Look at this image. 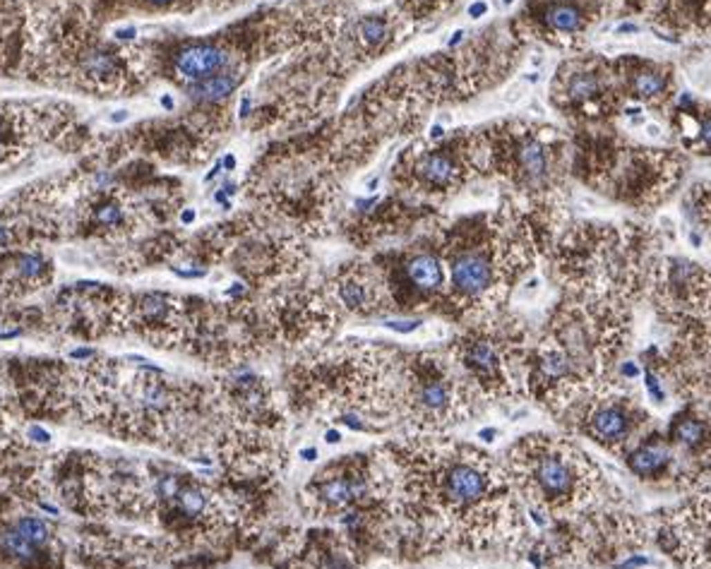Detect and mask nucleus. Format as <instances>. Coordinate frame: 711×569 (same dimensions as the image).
<instances>
[{
  "mask_svg": "<svg viewBox=\"0 0 711 569\" xmlns=\"http://www.w3.org/2000/svg\"><path fill=\"white\" fill-rule=\"evenodd\" d=\"M380 450L395 473L399 555L514 550L531 536L505 466L488 452L433 435Z\"/></svg>",
  "mask_w": 711,
  "mask_h": 569,
  "instance_id": "1",
  "label": "nucleus"
},
{
  "mask_svg": "<svg viewBox=\"0 0 711 569\" xmlns=\"http://www.w3.org/2000/svg\"><path fill=\"white\" fill-rule=\"evenodd\" d=\"M514 492L533 517L569 523L596 514L608 497V483L596 461L565 437L533 432L502 456Z\"/></svg>",
  "mask_w": 711,
  "mask_h": 569,
  "instance_id": "2",
  "label": "nucleus"
},
{
  "mask_svg": "<svg viewBox=\"0 0 711 569\" xmlns=\"http://www.w3.org/2000/svg\"><path fill=\"white\" fill-rule=\"evenodd\" d=\"M556 418L569 432L596 442L620 459L656 430L639 396L613 377L572 399Z\"/></svg>",
  "mask_w": 711,
  "mask_h": 569,
  "instance_id": "3",
  "label": "nucleus"
},
{
  "mask_svg": "<svg viewBox=\"0 0 711 569\" xmlns=\"http://www.w3.org/2000/svg\"><path fill=\"white\" fill-rule=\"evenodd\" d=\"M457 363L481 406L517 399L527 392L529 358L502 336L478 334L464 339L457 349Z\"/></svg>",
  "mask_w": 711,
  "mask_h": 569,
  "instance_id": "4",
  "label": "nucleus"
},
{
  "mask_svg": "<svg viewBox=\"0 0 711 569\" xmlns=\"http://www.w3.org/2000/svg\"><path fill=\"white\" fill-rule=\"evenodd\" d=\"M656 541L683 567L711 569V497L665 510L656 521Z\"/></svg>",
  "mask_w": 711,
  "mask_h": 569,
  "instance_id": "5",
  "label": "nucleus"
},
{
  "mask_svg": "<svg viewBox=\"0 0 711 569\" xmlns=\"http://www.w3.org/2000/svg\"><path fill=\"white\" fill-rule=\"evenodd\" d=\"M517 260L509 250L491 248L488 243L462 248L450 255V286L462 303H488L517 271Z\"/></svg>",
  "mask_w": 711,
  "mask_h": 569,
  "instance_id": "6",
  "label": "nucleus"
},
{
  "mask_svg": "<svg viewBox=\"0 0 711 569\" xmlns=\"http://www.w3.org/2000/svg\"><path fill=\"white\" fill-rule=\"evenodd\" d=\"M625 464L642 483L652 485H670L678 490H699L707 485L709 476L692 466L673 445L668 437L654 430L647 435L627 456Z\"/></svg>",
  "mask_w": 711,
  "mask_h": 569,
  "instance_id": "7",
  "label": "nucleus"
},
{
  "mask_svg": "<svg viewBox=\"0 0 711 569\" xmlns=\"http://www.w3.org/2000/svg\"><path fill=\"white\" fill-rule=\"evenodd\" d=\"M658 291L663 296V305L678 308L685 312H704L711 300V276L697 264L685 260L668 262L661 276Z\"/></svg>",
  "mask_w": 711,
  "mask_h": 569,
  "instance_id": "8",
  "label": "nucleus"
},
{
  "mask_svg": "<svg viewBox=\"0 0 711 569\" xmlns=\"http://www.w3.org/2000/svg\"><path fill=\"white\" fill-rule=\"evenodd\" d=\"M668 442L702 473H711V421L697 406H688L668 425Z\"/></svg>",
  "mask_w": 711,
  "mask_h": 569,
  "instance_id": "9",
  "label": "nucleus"
},
{
  "mask_svg": "<svg viewBox=\"0 0 711 569\" xmlns=\"http://www.w3.org/2000/svg\"><path fill=\"white\" fill-rule=\"evenodd\" d=\"M226 65H229V55L216 46H190L176 55L178 75L185 79H193V82L214 77Z\"/></svg>",
  "mask_w": 711,
  "mask_h": 569,
  "instance_id": "10",
  "label": "nucleus"
},
{
  "mask_svg": "<svg viewBox=\"0 0 711 569\" xmlns=\"http://www.w3.org/2000/svg\"><path fill=\"white\" fill-rule=\"evenodd\" d=\"M406 279L416 291L433 293V291L440 289L442 281H445V271H442V264L435 255L421 253L406 262Z\"/></svg>",
  "mask_w": 711,
  "mask_h": 569,
  "instance_id": "11",
  "label": "nucleus"
},
{
  "mask_svg": "<svg viewBox=\"0 0 711 569\" xmlns=\"http://www.w3.org/2000/svg\"><path fill=\"white\" fill-rule=\"evenodd\" d=\"M418 175L433 188H450L457 175V166L447 154H428L418 164Z\"/></svg>",
  "mask_w": 711,
  "mask_h": 569,
  "instance_id": "12",
  "label": "nucleus"
},
{
  "mask_svg": "<svg viewBox=\"0 0 711 569\" xmlns=\"http://www.w3.org/2000/svg\"><path fill=\"white\" fill-rule=\"evenodd\" d=\"M236 84H238V79H236L234 75H214V77H207V79L195 82L193 87H190V99H195V102H205V104L221 102V99H226L231 92H234Z\"/></svg>",
  "mask_w": 711,
  "mask_h": 569,
  "instance_id": "13",
  "label": "nucleus"
},
{
  "mask_svg": "<svg viewBox=\"0 0 711 569\" xmlns=\"http://www.w3.org/2000/svg\"><path fill=\"white\" fill-rule=\"evenodd\" d=\"M543 19H546V24L553 29V32H560V34H574V32H579L582 24H584L582 10L572 3L551 5V8L546 10V15H543Z\"/></svg>",
  "mask_w": 711,
  "mask_h": 569,
  "instance_id": "14",
  "label": "nucleus"
},
{
  "mask_svg": "<svg viewBox=\"0 0 711 569\" xmlns=\"http://www.w3.org/2000/svg\"><path fill=\"white\" fill-rule=\"evenodd\" d=\"M336 293L344 308L354 310V312H366L370 308V289L363 279L358 276H344L336 286Z\"/></svg>",
  "mask_w": 711,
  "mask_h": 569,
  "instance_id": "15",
  "label": "nucleus"
},
{
  "mask_svg": "<svg viewBox=\"0 0 711 569\" xmlns=\"http://www.w3.org/2000/svg\"><path fill=\"white\" fill-rule=\"evenodd\" d=\"M519 168L527 178L538 180L546 175L548 168V159H546V149L538 142H524L519 147Z\"/></svg>",
  "mask_w": 711,
  "mask_h": 569,
  "instance_id": "16",
  "label": "nucleus"
},
{
  "mask_svg": "<svg viewBox=\"0 0 711 569\" xmlns=\"http://www.w3.org/2000/svg\"><path fill=\"white\" fill-rule=\"evenodd\" d=\"M665 87L668 79L658 70H639L637 75H632V92L639 99H656L665 92Z\"/></svg>",
  "mask_w": 711,
  "mask_h": 569,
  "instance_id": "17",
  "label": "nucleus"
},
{
  "mask_svg": "<svg viewBox=\"0 0 711 569\" xmlns=\"http://www.w3.org/2000/svg\"><path fill=\"white\" fill-rule=\"evenodd\" d=\"M0 543H3V550L8 555H12L15 560L19 562H32L37 557V550H34V543L27 541L17 528H10L0 536Z\"/></svg>",
  "mask_w": 711,
  "mask_h": 569,
  "instance_id": "18",
  "label": "nucleus"
},
{
  "mask_svg": "<svg viewBox=\"0 0 711 569\" xmlns=\"http://www.w3.org/2000/svg\"><path fill=\"white\" fill-rule=\"evenodd\" d=\"M598 92H601V82L591 73H577L567 84V97L574 99V102H587V99L596 97Z\"/></svg>",
  "mask_w": 711,
  "mask_h": 569,
  "instance_id": "19",
  "label": "nucleus"
},
{
  "mask_svg": "<svg viewBox=\"0 0 711 569\" xmlns=\"http://www.w3.org/2000/svg\"><path fill=\"white\" fill-rule=\"evenodd\" d=\"M15 528H17V531L22 533L27 541H32L34 546H44V543H48V528H46V523H44L41 519L24 517V519H19V521L15 523Z\"/></svg>",
  "mask_w": 711,
  "mask_h": 569,
  "instance_id": "20",
  "label": "nucleus"
},
{
  "mask_svg": "<svg viewBox=\"0 0 711 569\" xmlns=\"http://www.w3.org/2000/svg\"><path fill=\"white\" fill-rule=\"evenodd\" d=\"M82 68L87 70L89 75H94V77H106V75H111V73L115 70V60L111 58L108 53L94 51V53H87V55H84Z\"/></svg>",
  "mask_w": 711,
  "mask_h": 569,
  "instance_id": "21",
  "label": "nucleus"
},
{
  "mask_svg": "<svg viewBox=\"0 0 711 569\" xmlns=\"http://www.w3.org/2000/svg\"><path fill=\"white\" fill-rule=\"evenodd\" d=\"M361 37L366 39L368 44H372V46H380V44L387 39L385 22H382V19H377V17L361 19Z\"/></svg>",
  "mask_w": 711,
  "mask_h": 569,
  "instance_id": "22",
  "label": "nucleus"
},
{
  "mask_svg": "<svg viewBox=\"0 0 711 569\" xmlns=\"http://www.w3.org/2000/svg\"><path fill=\"white\" fill-rule=\"evenodd\" d=\"M15 269H17V274L22 279L34 281L44 271V260L39 255H19L17 262H15Z\"/></svg>",
  "mask_w": 711,
  "mask_h": 569,
  "instance_id": "23",
  "label": "nucleus"
},
{
  "mask_svg": "<svg viewBox=\"0 0 711 569\" xmlns=\"http://www.w3.org/2000/svg\"><path fill=\"white\" fill-rule=\"evenodd\" d=\"M94 221H97L99 226H106V229H111V226H118L120 221H123V209H120L118 204H113V202L102 204V207L94 211Z\"/></svg>",
  "mask_w": 711,
  "mask_h": 569,
  "instance_id": "24",
  "label": "nucleus"
},
{
  "mask_svg": "<svg viewBox=\"0 0 711 569\" xmlns=\"http://www.w3.org/2000/svg\"><path fill=\"white\" fill-rule=\"evenodd\" d=\"M423 322L421 320H387L385 322V327L387 329H392V331H401V334H408V331H413V329H418Z\"/></svg>",
  "mask_w": 711,
  "mask_h": 569,
  "instance_id": "25",
  "label": "nucleus"
},
{
  "mask_svg": "<svg viewBox=\"0 0 711 569\" xmlns=\"http://www.w3.org/2000/svg\"><path fill=\"white\" fill-rule=\"evenodd\" d=\"M468 17H473V19H478V17H483V15L488 12V5L483 3V0H476V3H471L468 5Z\"/></svg>",
  "mask_w": 711,
  "mask_h": 569,
  "instance_id": "26",
  "label": "nucleus"
},
{
  "mask_svg": "<svg viewBox=\"0 0 711 569\" xmlns=\"http://www.w3.org/2000/svg\"><path fill=\"white\" fill-rule=\"evenodd\" d=\"M702 137H704V142L711 147V115H707V118L702 120Z\"/></svg>",
  "mask_w": 711,
  "mask_h": 569,
  "instance_id": "27",
  "label": "nucleus"
},
{
  "mask_svg": "<svg viewBox=\"0 0 711 569\" xmlns=\"http://www.w3.org/2000/svg\"><path fill=\"white\" fill-rule=\"evenodd\" d=\"M8 243H10V231L5 229L3 224H0V248H5Z\"/></svg>",
  "mask_w": 711,
  "mask_h": 569,
  "instance_id": "28",
  "label": "nucleus"
},
{
  "mask_svg": "<svg viewBox=\"0 0 711 569\" xmlns=\"http://www.w3.org/2000/svg\"><path fill=\"white\" fill-rule=\"evenodd\" d=\"M442 135H445V128H442V125H433V128H430V139H440Z\"/></svg>",
  "mask_w": 711,
  "mask_h": 569,
  "instance_id": "29",
  "label": "nucleus"
},
{
  "mask_svg": "<svg viewBox=\"0 0 711 569\" xmlns=\"http://www.w3.org/2000/svg\"><path fill=\"white\" fill-rule=\"evenodd\" d=\"M248 113H250V97H245L243 102H240V118H245Z\"/></svg>",
  "mask_w": 711,
  "mask_h": 569,
  "instance_id": "30",
  "label": "nucleus"
},
{
  "mask_svg": "<svg viewBox=\"0 0 711 569\" xmlns=\"http://www.w3.org/2000/svg\"><path fill=\"white\" fill-rule=\"evenodd\" d=\"M94 351H89V349H77V351H73V358H89Z\"/></svg>",
  "mask_w": 711,
  "mask_h": 569,
  "instance_id": "31",
  "label": "nucleus"
},
{
  "mask_svg": "<svg viewBox=\"0 0 711 569\" xmlns=\"http://www.w3.org/2000/svg\"><path fill=\"white\" fill-rule=\"evenodd\" d=\"M115 37H118V39H133L135 37V29H120Z\"/></svg>",
  "mask_w": 711,
  "mask_h": 569,
  "instance_id": "32",
  "label": "nucleus"
},
{
  "mask_svg": "<svg viewBox=\"0 0 711 569\" xmlns=\"http://www.w3.org/2000/svg\"><path fill=\"white\" fill-rule=\"evenodd\" d=\"M301 456H303L305 461H312V459H317V452L315 450H303L301 452Z\"/></svg>",
  "mask_w": 711,
  "mask_h": 569,
  "instance_id": "33",
  "label": "nucleus"
},
{
  "mask_svg": "<svg viewBox=\"0 0 711 569\" xmlns=\"http://www.w3.org/2000/svg\"><path fill=\"white\" fill-rule=\"evenodd\" d=\"M180 219H183V221H185V224H190V221H193V219H195V211H193V209H185V211H183V214H180Z\"/></svg>",
  "mask_w": 711,
  "mask_h": 569,
  "instance_id": "34",
  "label": "nucleus"
},
{
  "mask_svg": "<svg viewBox=\"0 0 711 569\" xmlns=\"http://www.w3.org/2000/svg\"><path fill=\"white\" fill-rule=\"evenodd\" d=\"M325 437H327V442H339V440H341V435H339V432H336V430H330Z\"/></svg>",
  "mask_w": 711,
  "mask_h": 569,
  "instance_id": "35",
  "label": "nucleus"
},
{
  "mask_svg": "<svg viewBox=\"0 0 711 569\" xmlns=\"http://www.w3.org/2000/svg\"><path fill=\"white\" fill-rule=\"evenodd\" d=\"M221 166H224V168H229V171H231V168H234V166H236V159L229 154V156H226V159H224V164H221Z\"/></svg>",
  "mask_w": 711,
  "mask_h": 569,
  "instance_id": "36",
  "label": "nucleus"
},
{
  "mask_svg": "<svg viewBox=\"0 0 711 569\" xmlns=\"http://www.w3.org/2000/svg\"><path fill=\"white\" fill-rule=\"evenodd\" d=\"M462 39H464V32H455V37L450 39V46H457V44L462 41Z\"/></svg>",
  "mask_w": 711,
  "mask_h": 569,
  "instance_id": "37",
  "label": "nucleus"
},
{
  "mask_svg": "<svg viewBox=\"0 0 711 569\" xmlns=\"http://www.w3.org/2000/svg\"><path fill=\"white\" fill-rule=\"evenodd\" d=\"M161 106H164V108H173V99H171V97H161Z\"/></svg>",
  "mask_w": 711,
  "mask_h": 569,
  "instance_id": "38",
  "label": "nucleus"
},
{
  "mask_svg": "<svg viewBox=\"0 0 711 569\" xmlns=\"http://www.w3.org/2000/svg\"><path fill=\"white\" fill-rule=\"evenodd\" d=\"M125 118H128V113H125V110H118V113L113 115L115 123H120V120H125Z\"/></svg>",
  "mask_w": 711,
  "mask_h": 569,
  "instance_id": "39",
  "label": "nucleus"
},
{
  "mask_svg": "<svg viewBox=\"0 0 711 569\" xmlns=\"http://www.w3.org/2000/svg\"><path fill=\"white\" fill-rule=\"evenodd\" d=\"M377 185H380V180H370V183H368V190H370V193H375V190H377Z\"/></svg>",
  "mask_w": 711,
  "mask_h": 569,
  "instance_id": "40",
  "label": "nucleus"
},
{
  "mask_svg": "<svg viewBox=\"0 0 711 569\" xmlns=\"http://www.w3.org/2000/svg\"><path fill=\"white\" fill-rule=\"evenodd\" d=\"M147 3H152V5H166V3H171V0H147Z\"/></svg>",
  "mask_w": 711,
  "mask_h": 569,
  "instance_id": "41",
  "label": "nucleus"
},
{
  "mask_svg": "<svg viewBox=\"0 0 711 569\" xmlns=\"http://www.w3.org/2000/svg\"><path fill=\"white\" fill-rule=\"evenodd\" d=\"M502 3H507V5H509V3H512V0H502Z\"/></svg>",
  "mask_w": 711,
  "mask_h": 569,
  "instance_id": "42",
  "label": "nucleus"
}]
</instances>
